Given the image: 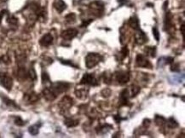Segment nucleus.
I'll return each instance as SVG.
<instances>
[{
	"label": "nucleus",
	"instance_id": "nucleus-3",
	"mask_svg": "<svg viewBox=\"0 0 185 138\" xmlns=\"http://www.w3.org/2000/svg\"><path fill=\"white\" fill-rule=\"evenodd\" d=\"M72 105H73V99L68 96H65L59 102V108L61 113H66L71 108Z\"/></svg>",
	"mask_w": 185,
	"mask_h": 138
},
{
	"label": "nucleus",
	"instance_id": "nucleus-18",
	"mask_svg": "<svg viewBox=\"0 0 185 138\" xmlns=\"http://www.w3.org/2000/svg\"><path fill=\"white\" fill-rule=\"evenodd\" d=\"M78 120L77 119H71V118H67L65 120H64V125H66L68 127H75L78 125Z\"/></svg>",
	"mask_w": 185,
	"mask_h": 138
},
{
	"label": "nucleus",
	"instance_id": "nucleus-29",
	"mask_svg": "<svg viewBox=\"0 0 185 138\" xmlns=\"http://www.w3.org/2000/svg\"><path fill=\"white\" fill-rule=\"evenodd\" d=\"M153 34H154L155 39L157 41H159V39H160V33H159V31H158V29L156 27L153 28Z\"/></svg>",
	"mask_w": 185,
	"mask_h": 138
},
{
	"label": "nucleus",
	"instance_id": "nucleus-2",
	"mask_svg": "<svg viewBox=\"0 0 185 138\" xmlns=\"http://www.w3.org/2000/svg\"><path fill=\"white\" fill-rule=\"evenodd\" d=\"M69 85L68 83H65V82H57V83H54L51 85L50 88L51 91H53V93L56 96H58L59 94H62V93H64L65 91H67L69 89Z\"/></svg>",
	"mask_w": 185,
	"mask_h": 138
},
{
	"label": "nucleus",
	"instance_id": "nucleus-9",
	"mask_svg": "<svg viewBox=\"0 0 185 138\" xmlns=\"http://www.w3.org/2000/svg\"><path fill=\"white\" fill-rule=\"evenodd\" d=\"M136 33L134 35V38H135L136 43L138 44H145L148 41V38L146 34H145L143 32H142L140 29L138 30H136Z\"/></svg>",
	"mask_w": 185,
	"mask_h": 138
},
{
	"label": "nucleus",
	"instance_id": "nucleus-17",
	"mask_svg": "<svg viewBox=\"0 0 185 138\" xmlns=\"http://www.w3.org/2000/svg\"><path fill=\"white\" fill-rule=\"evenodd\" d=\"M129 26L133 28L134 30H138V29H140V27H139V22H138V20L137 17H132L131 19L129 20L128 22Z\"/></svg>",
	"mask_w": 185,
	"mask_h": 138
},
{
	"label": "nucleus",
	"instance_id": "nucleus-22",
	"mask_svg": "<svg viewBox=\"0 0 185 138\" xmlns=\"http://www.w3.org/2000/svg\"><path fill=\"white\" fill-rule=\"evenodd\" d=\"M145 52L148 56H150L151 57H155V56H156V48L152 47V46L145 48Z\"/></svg>",
	"mask_w": 185,
	"mask_h": 138
},
{
	"label": "nucleus",
	"instance_id": "nucleus-25",
	"mask_svg": "<svg viewBox=\"0 0 185 138\" xmlns=\"http://www.w3.org/2000/svg\"><path fill=\"white\" fill-rule=\"evenodd\" d=\"M42 81L43 84H46V83H50V77L46 72H43L42 74Z\"/></svg>",
	"mask_w": 185,
	"mask_h": 138
},
{
	"label": "nucleus",
	"instance_id": "nucleus-6",
	"mask_svg": "<svg viewBox=\"0 0 185 138\" xmlns=\"http://www.w3.org/2000/svg\"><path fill=\"white\" fill-rule=\"evenodd\" d=\"M0 84L7 91H10L13 86V79L7 72H0Z\"/></svg>",
	"mask_w": 185,
	"mask_h": 138
},
{
	"label": "nucleus",
	"instance_id": "nucleus-12",
	"mask_svg": "<svg viewBox=\"0 0 185 138\" xmlns=\"http://www.w3.org/2000/svg\"><path fill=\"white\" fill-rule=\"evenodd\" d=\"M38 99H39L38 96L36 93H34V92H31V93H28V94H26L25 96H24V101L28 104L34 103Z\"/></svg>",
	"mask_w": 185,
	"mask_h": 138
},
{
	"label": "nucleus",
	"instance_id": "nucleus-31",
	"mask_svg": "<svg viewBox=\"0 0 185 138\" xmlns=\"http://www.w3.org/2000/svg\"><path fill=\"white\" fill-rule=\"evenodd\" d=\"M4 12H5L4 10H3V11H2V12H0V23H1V21H2V18H3V15H4Z\"/></svg>",
	"mask_w": 185,
	"mask_h": 138
},
{
	"label": "nucleus",
	"instance_id": "nucleus-19",
	"mask_svg": "<svg viewBox=\"0 0 185 138\" xmlns=\"http://www.w3.org/2000/svg\"><path fill=\"white\" fill-rule=\"evenodd\" d=\"M41 124L38 123V124H36V125H33L29 127L28 131L30 132V134H32V136H36L38 133V131H39V127H40Z\"/></svg>",
	"mask_w": 185,
	"mask_h": 138
},
{
	"label": "nucleus",
	"instance_id": "nucleus-8",
	"mask_svg": "<svg viewBox=\"0 0 185 138\" xmlns=\"http://www.w3.org/2000/svg\"><path fill=\"white\" fill-rule=\"evenodd\" d=\"M77 35H78V30H76L74 28H69L62 32V38L64 40L69 41L73 39Z\"/></svg>",
	"mask_w": 185,
	"mask_h": 138
},
{
	"label": "nucleus",
	"instance_id": "nucleus-1",
	"mask_svg": "<svg viewBox=\"0 0 185 138\" xmlns=\"http://www.w3.org/2000/svg\"><path fill=\"white\" fill-rule=\"evenodd\" d=\"M103 60V57L98 53H89L85 57V65L87 68H93Z\"/></svg>",
	"mask_w": 185,
	"mask_h": 138
},
{
	"label": "nucleus",
	"instance_id": "nucleus-5",
	"mask_svg": "<svg viewBox=\"0 0 185 138\" xmlns=\"http://www.w3.org/2000/svg\"><path fill=\"white\" fill-rule=\"evenodd\" d=\"M80 85H87L91 86H98L99 85V80L92 73H85L83 76L80 81Z\"/></svg>",
	"mask_w": 185,
	"mask_h": 138
},
{
	"label": "nucleus",
	"instance_id": "nucleus-14",
	"mask_svg": "<svg viewBox=\"0 0 185 138\" xmlns=\"http://www.w3.org/2000/svg\"><path fill=\"white\" fill-rule=\"evenodd\" d=\"M43 95H44V97L47 101H54L57 98V96L54 94L53 91L50 90V87H47V88L44 89V91H43Z\"/></svg>",
	"mask_w": 185,
	"mask_h": 138
},
{
	"label": "nucleus",
	"instance_id": "nucleus-23",
	"mask_svg": "<svg viewBox=\"0 0 185 138\" xmlns=\"http://www.w3.org/2000/svg\"><path fill=\"white\" fill-rule=\"evenodd\" d=\"M167 126H168V127H170V128H176V127H178V124L176 122L175 119H173L172 118H171V119H169L168 120H167Z\"/></svg>",
	"mask_w": 185,
	"mask_h": 138
},
{
	"label": "nucleus",
	"instance_id": "nucleus-21",
	"mask_svg": "<svg viewBox=\"0 0 185 138\" xmlns=\"http://www.w3.org/2000/svg\"><path fill=\"white\" fill-rule=\"evenodd\" d=\"M140 92V87L137 86V85H132L131 87V93L130 94V97H134L137 95Z\"/></svg>",
	"mask_w": 185,
	"mask_h": 138
},
{
	"label": "nucleus",
	"instance_id": "nucleus-24",
	"mask_svg": "<svg viewBox=\"0 0 185 138\" xmlns=\"http://www.w3.org/2000/svg\"><path fill=\"white\" fill-rule=\"evenodd\" d=\"M0 63H3V64H10V59L9 58L8 56H3L0 57Z\"/></svg>",
	"mask_w": 185,
	"mask_h": 138
},
{
	"label": "nucleus",
	"instance_id": "nucleus-30",
	"mask_svg": "<svg viewBox=\"0 0 185 138\" xmlns=\"http://www.w3.org/2000/svg\"><path fill=\"white\" fill-rule=\"evenodd\" d=\"M8 22H9L10 24H11V25H16V24H17V19L15 18L14 16H11L10 18L8 19Z\"/></svg>",
	"mask_w": 185,
	"mask_h": 138
},
{
	"label": "nucleus",
	"instance_id": "nucleus-10",
	"mask_svg": "<svg viewBox=\"0 0 185 138\" xmlns=\"http://www.w3.org/2000/svg\"><path fill=\"white\" fill-rule=\"evenodd\" d=\"M39 44L43 47H49L50 45L53 44V37L50 33L44 34L39 40Z\"/></svg>",
	"mask_w": 185,
	"mask_h": 138
},
{
	"label": "nucleus",
	"instance_id": "nucleus-11",
	"mask_svg": "<svg viewBox=\"0 0 185 138\" xmlns=\"http://www.w3.org/2000/svg\"><path fill=\"white\" fill-rule=\"evenodd\" d=\"M116 80L119 85H125L130 80V75L126 72H119L116 74Z\"/></svg>",
	"mask_w": 185,
	"mask_h": 138
},
{
	"label": "nucleus",
	"instance_id": "nucleus-16",
	"mask_svg": "<svg viewBox=\"0 0 185 138\" xmlns=\"http://www.w3.org/2000/svg\"><path fill=\"white\" fill-rule=\"evenodd\" d=\"M130 97V94H129V91L125 89L124 91H122V92L120 93V96H119V101H120V104L121 105H126L127 104V101H128V98Z\"/></svg>",
	"mask_w": 185,
	"mask_h": 138
},
{
	"label": "nucleus",
	"instance_id": "nucleus-13",
	"mask_svg": "<svg viewBox=\"0 0 185 138\" xmlns=\"http://www.w3.org/2000/svg\"><path fill=\"white\" fill-rule=\"evenodd\" d=\"M54 8L57 10V12L62 13L63 12L64 10H66L67 4L65 3V2L63 0H55V2L53 3Z\"/></svg>",
	"mask_w": 185,
	"mask_h": 138
},
{
	"label": "nucleus",
	"instance_id": "nucleus-26",
	"mask_svg": "<svg viewBox=\"0 0 185 138\" xmlns=\"http://www.w3.org/2000/svg\"><path fill=\"white\" fill-rule=\"evenodd\" d=\"M102 95L103 97H108L111 95V90L109 89H104L103 91H102Z\"/></svg>",
	"mask_w": 185,
	"mask_h": 138
},
{
	"label": "nucleus",
	"instance_id": "nucleus-7",
	"mask_svg": "<svg viewBox=\"0 0 185 138\" xmlns=\"http://www.w3.org/2000/svg\"><path fill=\"white\" fill-rule=\"evenodd\" d=\"M136 64L139 67H144V68L150 67H151L149 61L142 54H138V56H137V57H136Z\"/></svg>",
	"mask_w": 185,
	"mask_h": 138
},
{
	"label": "nucleus",
	"instance_id": "nucleus-28",
	"mask_svg": "<svg viewBox=\"0 0 185 138\" xmlns=\"http://www.w3.org/2000/svg\"><path fill=\"white\" fill-rule=\"evenodd\" d=\"M15 124H16V126H24L25 125V123H24V121L22 120L20 117H17V118H16V119H15Z\"/></svg>",
	"mask_w": 185,
	"mask_h": 138
},
{
	"label": "nucleus",
	"instance_id": "nucleus-15",
	"mask_svg": "<svg viewBox=\"0 0 185 138\" xmlns=\"http://www.w3.org/2000/svg\"><path fill=\"white\" fill-rule=\"evenodd\" d=\"M88 93H89V90L85 88L78 89V90H76L75 91L76 96L80 100H85L88 96Z\"/></svg>",
	"mask_w": 185,
	"mask_h": 138
},
{
	"label": "nucleus",
	"instance_id": "nucleus-20",
	"mask_svg": "<svg viewBox=\"0 0 185 138\" xmlns=\"http://www.w3.org/2000/svg\"><path fill=\"white\" fill-rule=\"evenodd\" d=\"M65 20L69 24H73L76 22V15L74 13H70L68 15H67Z\"/></svg>",
	"mask_w": 185,
	"mask_h": 138
},
{
	"label": "nucleus",
	"instance_id": "nucleus-4",
	"mask_svg": "<svg viewBox=\"0 0 185 138\" xmlns=\"http://www.w3.org/2000/svg\"><path fill=\"white\" fill-rule=\"evenodd\" d=\"M90 11L92 15L96 16H101L104 12V5L103 3L99 1H95L90 4L89 6Z\"/></svg>",
	"mask_w": 185,
	"mask_h": 138
},
{
	"label": "nucleus",
	"instance_id": "nucleus-27",
	"mask_svg": "<svg viewBox=\"0 0 185 138\" xmlns=\"http://www.w3.org/2000/svg\"><path fill=\"white\" fill-rule=\"evenodd\" d=\"M120 53L122 55L123 58H126V57H128V54H129V50L127 47H124L120 51Z\"/></svg>",
	"mask_w": 185,
	"mask_h": 138
}]
</instances>
